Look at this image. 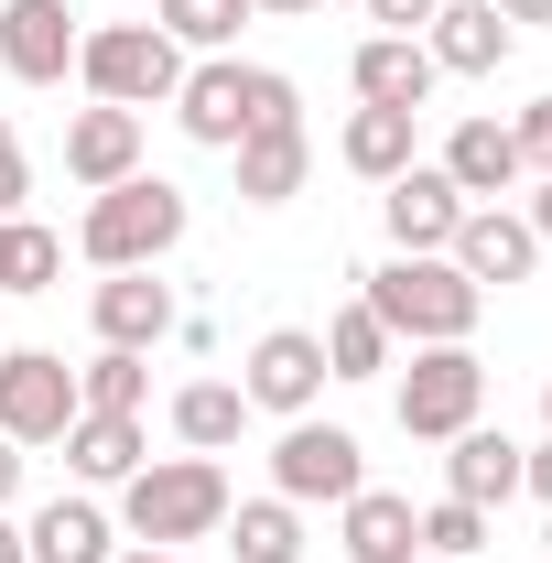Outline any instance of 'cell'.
Wrapping results in <instances>:
<instances>
[{"label": "cell", "instance_id": "cell-14", "mask_svg": "<svg viewBox=\"0 0 552 563\" xmlns=\"http://www.w3.org/2000/svg\"><path fill=\"white\" fill-rule=\"evenodd\" d=\"M87 314H98V347H131V357H152L174 325H185L163 272H109L98 292H87Z\"/></svg>", "mask_w": 552, "mask_h": 563}, {"label": "cell", "instance_id": "cell-8", "mask_svg": "<svg viewBox=\"0 0 552 563\" xmlns=\"http://www.w3.org/2000/svg\"><path fill=\"white\" fill-rule=\"evenodd\" d=\"M239 390H250V412L303 422L314 401H325V336H314V325H272V336H250V357H239Z\"/></svg>", "mask_w": 552, "mask_h": 563}, {"label": "cell", "instance_id": "cell-16", "mask_svg": "<svg viewBox=\"0 0 552 563\" xmlns=\"http://www.w3.org/2000/svg\"><path fill=\"white\" fill-rule=\"evenodd\" d=\"M346 87H357V109H412L422 120L444 76H433V55H422L412 33H368V44L346 55Z\"/></svg>", "mask_w": 552, "mask_h": 563}, {"label": "cell", "instance_id": "cell-17", "mask_svg": "<svg viewBox=\"0 0 552 563\" xmlns=\"http://www.w3.org/2000/svg\"><path fill=\"white\" fill-rule=\"evenodd\" d=\"M228 163H239V207H292L303 174H314V131H303V120H272V131L239 141Z\"/></svg>", "mask_w": 552, "mask_h": 563}, {"label": "cell", "instance_id": "cell-39", "mask_svg": "<svg viewBox=\"0 0 552 563\" xmlns=\"http://www.w3.org/2000/svg\"><path fill=\"white\" fill-rule=\"evenodd\" d=\"M109 563H174V553H152V542H141V553H109Z\"/></svg>", "mask_w": 552, "mask_h": 563}, {"label": "cell", "instance_id": "cell-9", "mask_svg": "<svg viewBox=\"0 0 552 563\" xmlns=\"http://www.w3.org/2000/svg\"><path fill=\"white\" fill-rule=\"evenodd\" d=\"M76 422V368L55 347H0V433L11 444H66Z\"/></svg>", "mask_w": 552, "mask_h": 563}, {"label": "cell", "instance_id": "cell-25", "mask_svg": "<svg viewBox=\"0 0 552 563\" xmlns=\"http://www.w3.org/2000/svg\"><path fill=\"white\" fill-rule=\"evenodd\" d=\"M217 542L239 563H303V509H292V498H228Z\"/></svg>", "mask_w": 552, "mask_h": 563}, {"label": "cell", "instance_id": "cell-6", "mask_svg": "<svg viewBox=\"0 0 552 563\" xmlns=\"http://www.w3.org/2000/svg\"><path fill=\"white\" fill-rule=\"evenodd\" d=\"M390 412H401L412 444H455V433L487 412V357L477 347H412L401 390H390Z\"/></svg>", "mask_w": 552, "mask_h": 563}, {"label": "cell", "instance_id": "cell-27", "mask_svg": "<svg viewBox=\"0 0 552 563\" xmlns=\"http://www.w3.org/2000/svg\"><path fill=\"white\" fill-rule=\"evenodd\" d=\"M390 347H401V336H390L368 303H346L336 325H325V379H379V368H390Z\"/></svg>", "mask_w": 552, "mask_h": 563}, {"label": "cell", "instance_id": "cell-32", "mask_svg": "<svg viewBox=\"0 0 552 563\" xmlns=\"http://www.w3.org/2000/svg\"><path fill=\"white\" fill-rule=\"evenodd\" d=\"M357 11H368V22H379V33H412V44H422V22H433V11H444V0H357Z\"/></svg>", "mask_w": 552, "mask_h": 563}, {"label": "cell", "instance_id": "cell-21", "mask_svg": "<svg viewBox=\"0 0 552 563\" xmlns=\"http://www.w3.org/2000/svg\"><path fill=\"white\" fill-rule=\"evenodd\" d=\"M66 174L87 196L120 185V174H141V109H76L66 120Z\"/></svg>", "mask_w": 552, "mask_h": 563}, {"label": "cell", "instance_id": "cell-29", "mask_svg": "<svg viewBox=\"0 0 552 563\" xmlns=\"http://www.w3.org/2000/svg\"><path fill=\"white\" fill-rule=\"evenodd\" d=\"M141 390H152V368L131 347H98L76 368V412H141Z\"/></svg>", "mask_w": 552, "mask_h": 563}, {"label": "cell", "instance_id": "cell-38", "mask_svg": "<svg viewBox=\"0 0 552 563\" xmlns=\"http://www.w3.org/2000/svg\"><path fill=\"white\" fill-rule=\"evenodd\" d=\"M0 563H22V520L11 509H0Z\"/></svg>", "mask_w": 552, "mask_h": 563}, {"label": "cell", "instance_id": "cell-4", "mask_svg": "<svg viewBox=\"0 0 552 563\" xmlns=\"http://www.w3.org/2000/svg\"><path fill=\"white\" fill-rule=\"evenodd\" d=\"M357 303H368L390 336H412V347H466V336H477V314H487V292L455 272V261H412V250H401V261H379Z\"/></svg>", "mask_w": 552, "mask_h": 563}, {"label": "cell", "instance_id": "cell-11", "mask_svg": "<svg viewBox=\"0 0 552 563\" xmlns=\"http://www.w3.org/2000/svg\"><path fill=\"white\" fill-rule=\"evenodd\" d=\"M433 174H444V185H455L466 207H498V196H520V185H531V163H520L509 120H487V109L444 131V163H433Z\"/></svg>", "mask_w": 552, "mask_h": 563}, {"label": "cell", "instance_id": "cell-30", "mask_svg": "<svg viewBox=\"0 0 552 563\" xmlns=\"http://www.w3.org/2000/svg\"><path fill=\"white\" fill-rule=\"evenodd\" d=\"M422 553H487V509H466V498H433V509H422Z\"/></svg>", "mask_w": 552, "mask_h": 563}, {"label": "cell", "instance_id": "cell-22", "mask_svg": "<svg viewBox=\"0 0 552 563\" xmlns=\"http://www.w3.org/2000/svg\"><path fill=\"white\" fill-rule=\"evenodd\" d=\"M336 163H346V174H368V185H390V174H412V163H422V120H412V109H346Z\"/></svg>", "mask_w": 552, "mask_h": 563}, {"label": "cell", "instance_id": "cell-20", "mask_svg": "<svg viewBox=\"0 0 552 563\" xmlns=\"http://www.w3.org/2000/svg\"><path fill=\"white\" fill-rule=\"evenodd\" d=\"M444 498H466V509H509V498H520V444L487 433V422H466V433L444 444Z\"/></svg>", "mask_w": 552, "mask_h": 563}, {"label": "cell", "instance_id": "cell-40", "mask_svg": "<svg viewBox=\"0 0 552 563\" xmlns=\"http://www.w3.org/2000/svg\"><path fill=\"white\" fill-rule=\"evenodd\" d=\"M542 422H552V379H542Z\"/></svg>", "mask_w": 552, "mask_h": 563}, {"label": "cell", "instance_id": "cell-18", "mask_svg": "<svg viewBox=\"0 0 552 563\" xmlns=\"http://www.w3.org/2000/svg\"><path fill=\"white\" fill-rule=\"evenodd\" d=\"M336 553H346V563H412V553H422V509H412L401 488H357V498L336 509Z\"/></svg>", "mask_w": 552, "mask_h": 563}, {"label": "cell", "instance_id": "cell-26", "mask_svg": "<svg viewBox=\"0 0 552 563\" xmlns=\"http://www.w3.org/2000/svg\"><path fill=\"white\" fill-rule=\"evenodd\" d=\"M66 282V239L44 217H0V292H55Z\"/></svg>", "mask_w": 552, "mask_h": 563}, {"label": "cell", "instance_id": "cell-13", "mask_svg": "<svg viewBox=\"0 0 552 563\" xmlns=\"http://www.w3.org/2000/svg\"><path fill=\"white\" fill-rule=\"evenodd\" d=\"M444 261L477 282V292H509V282L542 272V239L520 228V207H466V228L444 239Z\"/></svg>", "mask_w": 552, "mask_h": 563}, {"label": "cell", "instance_id": "cell-36", "mask_svg": "<svg viewBox=\"0 0 552 563\" xmlns=\"http://www.w3.org/2000/svg\"><path fill=\"white\" fill-rule=\"evenodd\" d=\"M498 22L520 33V22H552V0H498Z\"/></svg>", "mask_w": 552, "mask_h": 563}, {"label": "cell", "instance_id": "cell-28", "mask_svg": "<svg viewBox=\"0 0 552 563\" xmlns=\"http://www.w3.org/2000/svg\"><path fill=\"white\" fill-rule=\"evenodd\" d=\"M152 22H163L185 55H228L239 22H250V0H152Z\"/></svg>", "mask_w": 552, "mask_h": 563}, {"label": "cell", "instance_id": "cell-15", "mask_svg": "<svg viewBox=\"0 0 552 563\" xmlns=\"http://www.w3.org/2000/svg\"><path fill=\"white\" fill-rule=\"evenodd\" d=\"M422 55H433V76H498L520 55V33L498 22V0H444L422 22Z\"/></svg>", "mask_w": 552, "mask_h": 563}, {"label": "cell", "instance_id": "cell-7", "mask_svg": "<svg viewBox=\"0 0 552 563\" xmlns=\"http://www.w3.org/2000/svg\"><path fill=\"white\" fill-rule=\"evenodd\" d=\"M368 488V455H357V433L346 422H281L272 444V498H292V509H346V498Z\"/></svg>", "mask_w": 552, "mask_h": 563}, {"label": "cell", "instance_id": "cell-23", "mask_svg": "<svg viewBox=\"0 0 552 563\" xmlns=\"http://www.w3.org/2000/svg\"><path fill=\"white\" fill-rule=\"evenodd\" d=\"M141 466V412H76L66 422V477L76 488H120Z\"/></svg>", "mask_w": 552, "mask_h": 563}, {"label": "cell", "instance_id": "cell-3", "mask_svg": "<svg viewBox=\"0 0 552 563\" xmlns=\"http://www.w3.org/2000/svg\"><path fill=\"white\" fill-rule=\"evenodd\" d=\"M174 120H185V141H207V152H239V141L272 131V120H303V98H292V76H272V66L196 55L185 87H174Z\"/></svg>", "mask_w": 552, "mask_h": 563}, {"label": "cell", "instance_id": "cell-19", "mask_svg": "<svg viewBox=\"0 0 552 563\" xmlns=\"http://www.w3.org/2000/svg\"><path fill=\"white\" fill-rule=\"evenodd\" d=\"M109 553H120V520L98 498H44L22 520V563H109Z\"/></svg>", "mask_w": 552, "mask_h": 563}, {"label": "cell", "instance_id": "cell-35", "mask_svg": "<svg viewBox=\"0 0 552 563\" xmlns=\"http://www.w3.org/2000/svg\"><path fill=\"white\" fill-rule=\"evenodd\" d=\"M11 498H22V444L0 433V509H11Z\"/></svg>", "mask_w": 552, "mask_h": 563}, {"label": "cell", "instance_id": "cell-1", "mask_svg": "<svg viewBox=\"0 0 552 563\" xmlns=\"http://www.w3.org/2000/svg\"><path fill=\"white\" fill-rule=\"evenodd\" d=\"M185 185H163V174H120V185H98L87 217H76V250L98 261V272H163V250H185Z\"/></svg>", "mask_w": 552, "mask_h": 563}, {"label": "cell", "instance_id": "cell-34", "mask_svg": "<svg viewBox=\"0 0 552 563\" xmlns=\"http://www.w3.org/2000/svg\"><path fill=\"white\" fill-rule=\"evenodd\" d=\"M520 228H531V239L552 250V174H531V207H520Z\"/></svg>", "mask_w": 552, "mask_h": 563}, {"label": "cell", "instance_id": "cell-5", "mask_svg": "<svg viewBox=\"0 0 552 563\" xmlns=\"http://www.w3.org/2000/svg\"><path fill=\"white\" fill-rule=\"evenodd\" d=\"M76 76H87L98 109H174L185 44L163 22H98V33H76Z\"/></svg>", "mask_w": 552, "mask_h": 563}, {"label": "cell", "instance_id": "cell-10", "mask_svg": "<svg viewBox=\"0 0 552 563\" xmlns=\"http://www.w3.org/2000/svg\"><path fill=\"white\" fill-rule=\"evenodd\" d=\"M0 76L66 87L76 76V11L66 0H0Z\"/></svg>", "mask_w": 552, "mask_h": 563}, {"label": "cell", "instance_id": "cell-31", "mask_svg": "<svg viewBox=\"0 0 552 563\" xmlns=\"http://www.w3.org/2000/svg\"><path fill=\"white\" fill-rule=\"evenodd\" d=\"M33 196V163H22V141H11V109H0V217H22Z\"/></svg>", "mask_w": 552, "mask_h": 563}, {"label": "cell", "instance_id": "cell-24", "mask_svg": "<svg viewBox=\"0 0 552 563\" xmlns=\"http://www.w3.org/2000/svg\"><path fill=\"white\" fill-rule=\"evenodd\" d=\"M239 433H250V390L239 379H185L174 390V444L185 455H228Z\"/></svg>", "mask_w": 552, "mask_h": 563}, {"label": "cell", "instance_id": "cell-33", "mask_svg": "<svg viewBox=\"0 0 552 563\" xmlns=\"http://www.w3.org/2000/svg\"><path fill=\"white\" fill-rule=\"evenodd\" d=\"M520 498H542V509H552V433H542V444H520Z\"/></svg>", "mask_w": 552, "mask_h": 563}, {"label": "cell", "instance_id": "cell-37", "mask_svg": "<svg viewBox=\"0 0 552 563\" xmlns=\"http://www.w3.org/2000/svg\"><path fill=\"white\" fill-rule=\"evenodd\" d=\"M250 11H281V22H303V11H325V0H250Z\"/></svg>", "mask_w": 552, "mask_h": 563}, {"label": "cell", "instance_id": "cell-2", "mask_svg": "<svg viewBox=\"0 0 552 563\" xmlns=\"http://www.w3.org/2000/svg\"><path fill=\"white\" fill-rule=\"evenodd\" d=\"M217 520H228V466L217 455H141L131 477H120V531L152 542V553L217 542Z\"/></svg>", "mask_w": 552, "mask_h": 563}, {"label": "cell", "instance_id": "cell-12", "mask_svg": "<svg viewBox=\"0 0 552 563\" xmlns=\"http://www.w3.org/2000/svg\"><path fill=\"white\" fill-rule=\"evenodd\" d=\"M379 228H390V250H412V261H444V239L466 228V196H455L433 163H412V174H390V185H379Z\"/></svg>", "mask_w": 552, "mask_h": 563}]
</instances>
